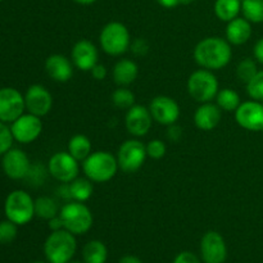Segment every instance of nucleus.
<instances>
[{
    "instance_id": "c756f323",
    "label": "nucleus",
    "mask_w": 263,
    "mask_h": 263,
    "mask_svg": "<svg viewBox=\"0 0 263 263\" xmlns=\"http://www.w3.org/2000/svg\"><path fill=\"white\" fill-rule=\"evenodd\" d=\"M110 99H112L113 105L118 109L127 110L133 105H135V94L126 86H120L116 89Z\"/></svg>"
},
{
    "instance_id": "5701e85b",
    "label": "nucleus",
    "mask_w": 263,
    "mask_h": 263,
    "mask_svg": "<svg viewBox=\"0 0 263 263\" xmlns=\"http://www.w3.org/2000/svg\"><path fill=\"white\" fill-rule=\"evenodd\" d=\"M91 141L86 135L82 134H77V135L72 136L68 141V146H67V152L71 154L73 158H76L79 162H84L91 152Z\"/></svg>"
},
{
    "instance_id": "0eeeda50",
    "label": "nucleus",
    "mask_w": 263,
    "mask_h": 263,
    "mask_svg": "<svg viewBox=\"0 0 263 263\" xmlns=\"http://www.w3.org/2000/svg\"><path fill=\"white\" fill-rule=\"evenodd\" d=\"M4 212L15 225H26L35 216V200L23 190H14L5 199Z\"/></svg>"
},
{
    "instance_id": "f8f14e48",
    "label": "nucleus",
    "mask_w": 263,
    "mask_h": 263,
    "mask_svg": "<svg viewBox=\"0 0 263 263\" xmlns=\"http://www.w3.org/2000/svg\"><path fill=\"white\" fill-rule=\"evenodd\" d=\"M153 121L163 126H171L176 123L180 117V105L176 100L167 95H158L153 98L149 104Z\"/></svg>"
},
{
    "instance_id": "4c0bfd02",
    "label": "nucleus",
    "mask_w": 263,
    "mask_h": 263,
    "mask_svg": "<svg viewBox=\"0 0 263 263\" xmlns=\"http://www.w3.org/2000/svg\"><path fill=\"white\" fill-rule=\"evenodd\" d=\"M167 138H168L170 141L177 143L182 138V128L180 126H177L176 123L168 126V128H167Z\"/></svg>"
},
{
    "instance_id": "37998d69",
    "label": "nucleus",
    "mask_w": 263,
    "mask_h": 263,
    "mask_svg": "<svg viewBox=\"0 0 263 263\" xmlns=\"http://www.w3.org/2000/svg\"><path fill=\"white\" fill-rule=\"evenodd\" d=\"M118 263H143L138 257H134V256H125L120 259Z\"/></svg>"
},
{
    "instance_id": "a19ab883",
    "label": "nucleus",
    "mask_w": 263,
    "mask_h": 263,
    "mask_svg": "<svg viewBox=\"0 0 263 263\" xmlns=\"http://www.w3.org/2000/svg\"><path fill=\"white\" fill-rule=\"evenodd\" d=\"M49 229H50L51 231H58V230H62L63 229V222H62V218L58 216H55V217L50 218L49 220Z\"/></svg>"
},
{
    "instance_id": "79ce46f5",
    "label": "nucleus",
    "mask_w": 263,
    "mask_h": 263,
    "mask_svg": "<svg viewBox=\"0 0 263 263\" xmlns=\"http://www.w3.org/2000/svg\"><path fill=\"white\" fill-rule=\"evenodd\" d=\"M157 2L159 5L167 8V9H172V8H176L177 5L182 4V0H157Z\"/></svg>"
},
{
    "instance_id": "de8ad7c7",
    "label": "nucleus",
    "mask_w": 263,
    "mask_h": 263,
    "mask_svg": "<svg viewBox=\"0 0 263 263\" xmlns=\"http://www.w3.org/2000/svg\"><path fill=\"white\" fill-rule=\"evenodd\" d=\"M69 263V262H68ZM71 263H80V262H71Z\"/></svg>"
},
{
    "instance_id": "f257e3e1",
    "label": "nucleus",
    "mask_w": 263,
    "mask_h": 263,
    "mask_svg": "<svg viewBox=\"0 0 263 263\" xmlns=\"http://www.w3.org/2000/svg\"><path fill=\"white\" fill-rule=\"evenodd\" d=\"M233 58V49L228 40L211 36L200 40L194 49V59L198 66L210 71H218L228 66Z\"/></svg>"
},
{
    "instance_id": "e433bc0d",
    "label": "nucleus",
    "mask_w": 263,
    "mask_h": 263,
    "mask_svg": "<svg viewBox=\"0 0 263 263\" xmlns=\"http://www.w3.org/2000/svg\"><path fill=\"white\" fill-rule=\"evenodd\" d=\"M174 263H200V261L192 252H181L174 259Z\"/></svg>"
},
{
    "instance_id": "473e14b6",
    "label": "nucleus",
    "mask_w": 263,
    "mask_h": 263,
    "mask_svg": "<svg viewBox=\"0 0 263 263\" xmlns=\"http://www.w3.org/2000/svg\"><path fill=\"white\" fill-rule=\"evenodd\" d=\"M17 226L10 220L0 222V244H9L17 238Z\"/></svg>"
},
{
    "instance_id": "9d476101",
    "label": "nucleus",
    "mask_w": 263,
    "mask_h": 263,
    "mask_svg": "<svg viewBox=\"0 0 263 263\" xmlns=\"http://www.w3.org/2000/svg\"><path fill=\"white\" fill-rule=\"evenodd\" d=\"M26 109L25 97L14 87L0 89V121L12 123L23 115Z\"/></svg>"
},
{
    "instance_id": "7ed1b4c3",
    "label": "nucleus",
    "mask_w": 263,
    "mask_h": 263,
    "mask_svg": "<svg viewBox=\"0 0 263 263\" xmlns=\"http://www.w3.org/2000/svg\"><path fill=\"white\" fill-rule=\"evenodd\" d=\"M74 235L66 229L53 231L44 244V253L49 263H68L76 253Z\"/></svg>"
},
{
    "instance_id": "bb28decb",
    "label": "nucleus",
    "mask_w": 263,
    "mask_h": 263,
    "mask_svg": "<svg viewBox=\"0 0 263 263\" xmlns=\"http://www.w3.org/2000/svg\"><path fill=\"white\" fill-rule=\"evenodd\" d=\"M216 104L220 107L221 110L225 112H235L241 104L240 97L235 90L226 87V89L218 90L217 95H216Z\"/></svg>"
},
{
    "instance_id": "423d86ee",
    "label": "nucleus",
    "mask_w": 263,
    "mask_h": 263,
    "mask_svg": "<svg viewBox=\"0 0 263 263\" xmlns=\"http://www.w3.org/2000/svg\"><path fill=\"white\" fill-rule=\"evenodd\" d=\"M218 90L220 86H218L217 77L210 69H198L193 72L187 79V91L190 97L200 104L216 99Z\"/></svg>"
},
{
    "instance_id": "aec40b11",
    "label": "nucleus",
    "mask_w": 263,
    "mask_h": 263,
    "mask_svg": "<svg viewBox=\"0 0 263 263\" xmlns=\"http://www.w3.org/2000/svg\"><path fill=\"white\" fill-rule=\"evenodd\" d=\"M222 118V110L212 102L203 103L194 113V123L199 130L211 131L216 128Z\"/></svg>"
},
{
    "instance_id": "a211bd4d",
    "label": "nucleus",
    "mask_w": 263,
    "mask_h": 263,
    "mask_svg": "<svg viewBox=\"0 0 263 263\" xmlns=\"http://www.w3.org/2000/svg\"><path fill=\"white\" fill-rule=\"evenodd\" d=\"M98 59H99V51L91 41L80 40L72 48L71 61L80 71H91L92 67L98 64Z\"/></svg>"
},
{
    "instance_id": "ea45409f",
    "label": "nucleus",
    "mask_w": 263,
    "mask_h": 263,
    "mask_svg": "<svg viewBox=\"0 0 263 263\" xmlns=\"http://www.w3.org/2000/svg\"><path fill=\"white\" fill-rule=\"evenodd\" d=\"M253 54L256 61L263 66V37L259 39V40L256 43V45H254Z\"/></svg>"
},
{
    "instance_id": "6e6552de",
    "label": "nucleus",
    "mask_w": 263,
    "mask_h": 263,
    "mask_svg": "<svg viewBox=\"0 0 263 263\" xmlns=\"http://www.w3.org/2000/svg\"><path fill=\"white\" fill-rule=\"evenodd\" d=\"M146 157L148 153H146L145 144L138 139H130L123 141L118 149V167L126 174H134L143 167Z\"/></svg>"
},
{
    "instance_id": "7c9ffc66",
    "label": "nucleus",
    "mask_w": 263,
    "mask_h": 263,
    "mask_svg": "<svg viewBox=\"0 0 263 263\" xmlns=\"http://www.w3.org/2000/svg\"><path fill=\"white\" fill-rule=\"evenodd\" d=\"M257 72H258V67H257L256 61L251 58L243 59L241 62H239L238 67H236V77L246 85L256 76Z\"/></svg>"
},
{
    "instance_id": "8fccbe9b",
    "label": "nucleus",
    "mask_w": 263,
    "mask_h": 263,
    "mask_svg": "<svg viewBox=\"0 0 263 263\" xmlns=\"http://www.w3.org/2000/svg\"><path fill=\"white\" fill-rule=\"evenodd\" d=\"M262 134H263V130H262Z\"/></svg>"
},
{
    "instance_id": "a878e982",
    "label": "nucleus",
    "mask_w": 263,
    "mask_h": 263,
    "mask_svg": "<svg viewBox=\"0 0 263 263\" xmlns=\"http://www.w3.org/2000/svg\"><path fill=\"white\" fill-rule=\"evenodd\" d=\"M85 263H105L108 257L107 247L100 240H91L82 249Z\"/></svg>"
},
{
    "instance_id": "dca6fc26",
    "label": "nucleus",
    "mask_w": 263,
    "mask_h": 263,
    "mask_svg": "<svg viewBox=\"0 0 263 263\" xmlns=\"http://www.w3.org/2000/svg\"><path fill=\"white\" fill-rule=\"evenodd\" d=\"M152 123H153V117L149 108L135 104L130 109H127L125 117L126 130L135 138L145 136L151 130Z\"/></svg>"
},
{
    "instance_id": "6ab92c4d",
    "label": "nucleus",
    "mask_w": 263,
    "mask_h": 263,
    "mask_svg": "<svg viewBox=\"0 0 263 263\" xmlns=\"http://www.w3.org/2000/svg\"><path fill=\"white\" fill-rule=\"evenodd\" d=\"M45 72L55 82H67L73 76V63L62 54H53L46 58Z\"/></svg>"
},
{
    "instance_id": "49530a36",
    "label": "nucleus",
    "mask_w": 263,
    "mask_h": 263,
    "mask_svg": "<svg viewBox=\"0 0 263 263\" xmlns=\"http://www.w3.org/2000/svg\"><path fill=\"white\" fill-rule=\"evenodd\" d=\"M31 263H46V262H43V261H35V262H31Z\"/></svg>"
},
{
    "instance_id": "20e7f679",
    "label": "nucleus",
    "mask_w": 263,
    "mask_h": 263,
    "mask_svg": "<svg viewBox=\"0 0 263 263\" xmlns=\"http://www.w3.org/2000/svg\"><path fill=\"white\" fill-rule=\"evenodd\" d=\"M63 229L73 235H84L92 226V213L82 202L69 200L59 211Z\"/></svg>"
},
{
    "instance_id": "393cba45",
    "label": "nucleus",
    "mask_w": 263,
    "mask_h": 263,
    "mask_svg": "<svg viewBox=\"0 0 263 263\" xmlns=\"http://www.w3.org/2000/svg\"><path fill=\"white\" fill-rule=\"evenodd\" d=\"M92 181L85 177H76L73 181L69 182V193H71V199L76 202H86L92 195Z\"/></svg>"
},
{
    "instance_id": "412c9836",
    "label": "nucleus",
    "mask_w": 263,
    "mask_h": 263,
    "mask_svg": "<svg viewBox=\"0 0 263 263\" xmlns=\"http://www.w3.org/2000/svg\"><path fill=\"white\" fill-rule=\"evenodd\" d=\"M252 25L246 18H234L228 22L226 27V40L233 45H243L251 39Z\"/></svg>"
},
{
    "instance_id": "f03ea898",
    "label": "nucleus",
    "mask_w": 263,
    "mask_h": 263,
    "mask_svg": "<svg viewBox=\"0 0 263 263\" xmlns=\"http://www.w3.org/2000/svg\"><path fill=\"white\" fill-rule=\"evenodd\" d=\"M82 163V171L87 179L97 184L108 182L120 170L117 157L105 151L92 152Z\"/></svg>"
},
{
    "instance_id": "9b49d317",
    "label": "nucleus",
    "mask_w": 263,
    "mask_h": 263,
    "mask_svg": "<svg viewBox=\"0 0 263 263\" xmlns=\"http://www.w3.org/2000/svg\"><path fill=\"white\" fill-rule=\"evenodd\" d=\"M40 118L32 113H23L21 117L13 121L10 131L14 140L21 144H30L35 141L43 131V122Z\"/></svg>"
},
{
    "instance_id": "ddd939ff",
    "label": "nucleus",
    "mask_w": 263,
    "mask_h": 263,
    "mask_svg": "<svg viewBox=\"0 0 263 263\" xmlns=\"http://www.w3.org/2000/svg\"><path fill=\"white\" fill-rule=\"evenodd\" d=\"M200 254L204 263H223L228 258L225 239L217 231H208L200 240Z\"/></svg>"
},
{
    "instance_id": "39448f33",
    "label": "nucleus",
    "mask_w": 263,
    "mask_h": 263,
    "mask_svg": "<svg viewBox=\"0 0 263 263\" xmlns=\"http://www.w3.org/2000/svg\"><path fill=\"white\" fill-rule=\"evenodd\" d=\"M99 43L103 51L110 57H120L130 49L131 36L127 27L121 22H109L102 28Z\"/></svg>"
},
{
    "instance_id": "f704fd0d",
    "label": "nucleus",
    "mask_w": 263,
    "mask_h": 263,
    "mask_svg": "<svg viewBox=\"0 0 263 263\" xmlns=\"http://www.w3.org/2000/svg\"><path fill=\"white\" fill-rule=\"evenodd\" d=\"M146 153H148L149 158L152 159L163 158L164 154H166V144L159 139H154L146 144Z\"/></svg>"
},
{
    "instance_id": "09e8293b",
    "label": "nucleus",
    "mask_w": 263,
    "mask_h": 263,
    "mask_svg": "<svg viewBox=\"0 0 263 263\" xmlns=\"http://www.w3.org/2000/svg\"><path fill=\"white\" fill-rule=\"evenodd\" d=\"M0 2H3V0H0Z\"/></svg>"
},
{
    "instance_id": "72a5a7b5",
    "label": "nucleus",
    "mask_w": 263,
    "mask_h": 263,
    "mask_svg": "<svg viewBox=\"0 0 263 263\" xmlns=\"http://www.w3.org/2000/svg\"><path fill=\"white\" fill-rule=\"evenodd\" d=\"M14 138L12 135L10 127L5 125V122L0 121V156H4L10 148Z\"/></svg>"
},
{
    "instance_id": "a18cd8bd",
    "label": "nucleus",
    "mask_w": 263,
    "mask_h": 263,
    "mask_svg": "<svg viewBox=\"0 0 263 263\" xmlns=\"http://www.w3.org/2000/svg\"><path fill=\"white\" fill-rule=\"evenodd\" d=\"M193 2H195V0H182V4H190Z\"/></svg>"
},
{
    "instance_id": "4468645a",
    "label": "nucleus",
    "mask_w": 263,
    "mask_h": 263,
    "mask_svg": "<svg viewBox=\"0 0 263 263\" xmlns=\"http://www.w3.org/2000/svg\"><path fill=\"white\" fill-rule=\"evenodd\" d=\"M25 104L28 113L44 117L53 107V97L50 91L43 85H31L25 94Z\"/></svg>"
},
{
    "instance_id": "c9c22d12",
    "label": "nucleus",
    "mask_w": 263,
    "mask_h": 263,
    "mask_svg": "<svg viewBox=\"0 0 263 263\" xmlns=\"http://www.w3.org/2000/svg\"><path fill=\"white\" fill-rule=\"evenodd\" d=\"M131 51L136 57H144L149 51V44L145 39H135L130 45Z\"/></svg>"
},
{
    "instance_id": "58836bf2",
    "label": "nucleus",
    "mask_w": 263,
    "mask_h": 263,
    "mask_svg": "<svg viewBox=\"0 0 263 263\" xmlns=\"http://www.w3.org/2000/svg\"><path fill=\"white\" fill-rule=\"evenodd\" d=\"M90 72H91V76L94 77L95 80H98V81H103L108 74V71L107 68H105V66H103V64H99V63L95 64Z\"/></svg>"
},
{
    "instance_id": "cd10ccee",
    "label": "nucleus",
    "mask_w": 263,
    "mask_h": 263,
    "mask_svg": "<svg viewBox=\"0 0 263 263\" xmlns=\"http://www.w3.org/2000/svg\"><path fill=\"white\" fill-rule=\"evenodd\" d=\"M59 205L55 199L50 197H40L35 200V216L43 220H50L59 215Z\"/></svg>"
},
{
    "instance_id": "b1692460",
    "label": "nucleus",
    "mask_w": 263,
    "mask_h": 263,
    "mask_svg": "<svg viewBox=\"0 0 263 263\" xmlns=\"http://www.w3.org/2000/svg\"><path fill=\"white\" fill-rule=\"evenodd\" d=\"M241 12V0H216L215 14L222 22H230Z\"/></svg>"
},
{
    "instance_id": "1a4fd4ad",
    "label": "nucleus",
    "mask_w": 263,
    "mask_h": 263,
    "mask_svg": "<svg viewBox=\"0 0 263 263\" xmlns=\"http://www.w3.org/2000/svg\"><path fill=\"white\" fill-rule=\"evenodd\" d=\"M48 172L57 181L68 184L79 177L80 162L68 152H58L49 159Z\"/></svg>"
},
{
    "instance_id": "2eb2a0df",
    "label": "nucleus",
    "mask_w": 263,
    "mask_h": 263,
    "mask_svg": "<svg viewBox=\"0 0 263 263\" xmlns=\"http://www.w3.org/2000/svg\"><path fill=\"white\" fill-rule=\"evenodd\" d=\"M235 121L248 131L263 130V104L258 100H249L239 105L235 110Z\"/></svg>"
},
{
    "instance_id": "c85d7f7f",
    "label": "nucleus",
    "mask_w": 263,
    "mask_h": 263,
    "mask_svg": "<svg viewBox=\"0 0 263 263\" xmlns=\"http://www.w3.org/2000/svg\"><path fill=\"white\" fill-rule=\"evenodd\" d=\"M241 13L251 23H263V0H243Z\"/></svg>"
},
{
    "instance_id": "4be33fe9",
    "label": "nucleus",
    "mask_w": 263,
    "mask_h": 263,
    "mask_svg": "<svg viewBox=\"0 0 263 263\" xmlns=\"http://www.w3.org/2000/svg\"><path fill=\"white\" fill-rule=\"evenodd\" d=\"M138 64L131 59H120L113 67V80L118 86H130L138 79Z\"/></svg>"
},
{
    "instance_id": "c03bdc74",
    "label": "nucleus",
    "mask_w": 263,
    "mask_h": 263,
    "mask_svg": "<svg viewBox=\"0 0 263 263\" xmlns=\"http://www.w3.org/2000/svg\"><path fill=\"white\" fill-rule=\"evenodd\" d=\"M73 2L79 3V4H82V5H90L92 4V3L97 2V0H73Z\"/></svg>"
},
{
    "instance_id": "f3484780",
    "label": "nucleus",
    "mask_w": 263,
    "mask_h": 263,
    "mask_svg": "<svg viewBox=\"0 0 263 263\" xmlns=\"http://www.w3.org/2000/svg\"><path fill=\"white\" fill-rule=\"evenodd\" d=\"M2 167L3 171L9 179L21 180L27 176L31 168V163L25 152L17 148H10L3 156Z\"/></svg>"
},
{
    "instance_id": "2f4dec72",
    "label": "nucleus",
    "mask_w": 263,
    "mask_h": 263,
    "mask_svg": "<svg viewBox=\"0 0 263 263\" xmlns=\"http://www.w3.org/2000/svg\"><path fill=\"white\" fill-rule=\"evenodd\" d=\"M247 92L253 100H263V71L257 72L256 76L247 84Z\"/></svg>"
}]
</instances>
